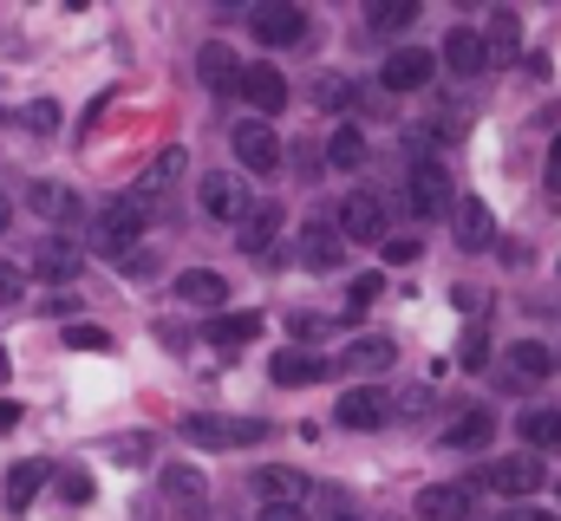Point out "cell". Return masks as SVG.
<instances>
[{
	"instance_id": "obj_1",
	"label": "cell",
	"mask_w": 561,
	"mask_h": 521,
	"mask_svg": "<svg viewBox=\"0 0 561 521\" xmlns=\"http://www.w3.org/2000/svg\"><path fill=\"white\" fill-rule=\"evenodd\" d=\"M176 430H183V443H196V450H249V443L268 437L262 417H216V410H190Z\"/></svg>"
},
{
	"instance_id": "obj_2",
	"label": "cell",
	"mask_w": 561,
	"mask_h": 521,
	"mask_svg": "<svg viewBox=\"0 0 561 521\" xmlns=\"http://www.w3.org/2000/svg\"><path fill=\"white\" fill-rule=\"evenodd\" d=\"M144 216L138 202L125 196V202H105V209H92V255H105V260H131V248H138V235H144Z\"/></svg>"
},
{
	"instance_id": "obj_3",
	"label": "cell",
	"mask_w": 561,
	"mask_h": 521,
	"mask_svg": "<svg viewBox=\"0 0 561 521\" xmlns=\"http://www.w3.org/2000/svg\"><path fill=\"white\" fill-rule=\"evenodd\" d=\"M405 209L412 216H450V170L437 157L405 163Z\"/></svg>"
},
{
	"instance_id": "obj_4",
	"label": "cell",
	"mask_w": 561,
	"mask_h": 521,
	"mask_svg": "<svg viewBox=\"0 0 561 521\" xmlns=\"http://www.w3.org/2000/svg\"><path fill=\"white\" fill-rule=\"evenodd\" d=\"M196 202H203L209 222H236V229H242V216H249V183H242L236 170H209V176H196Z\"/></svg>"
},
{
	"instance_id": "obj_5",
	"label": "cell",
	"mask_w": 561,
	"mask_h": 521,
	"mask_svg": "<svg viewBox=\"0 0 561 521\" xmlns=\"http://www.w3.org/2000/svg\"><path fill=\"white\" fill-rule=\"evenodd\" d=\"M510 391H536L556 379V352L549 346H536V339H516L510 352H503V372H496Z\"/></svg>"
},
{
	"instance_id": "obj_6",
	"label": "cell",
	"mask_w": 561,
	"mask_h": 521,
	"mask_svg": "<svg viewBox=\"0 0 561 521\" xmlns=\"http://www.w3.org/2000/svg\"><path fill=\"white\" fill-rule=\"evenodd\" d=\"M477 483H483V489H496V496H510V502H523V496H536L549 476H542V463H536V456H503V463H490Z\"/></svg>"
},
{
	"instance_id": "obj_7",
	"label": "cell",
	"mask_w": 561,
	"mask_h": 521,
	"mask_svg": "<svg viewBox=\"0 0 561 521\" xmlns=\"http://www.w3.org/2000/svg\"><path fill=\"white\" fill-rule=\"evenodd\" d=\"M294 260H300L307 274H333V267L346 260V242H340V229H333V222H300Z\"/></svg>"
},
{
	"instance_id": "obj_8",
	"label": "cell",
	"mask_w": 561,
	"mask_h": 521,
	"mask_svg": "<svg viewBox=\"0 0 561 521\" xmlns=\"http://www.w3.org/2000/svg\"><path fill=\"white\" fill-rule=\"evenodd\" d=\"M229 143H236V157H242L255 176H275V170H280V137H275V125H262V118H242Z\"/></svg>"
},
{
	"instance_id": "obj_9",
	"label": "cell",
	"mask_w": 561,
	"mask_h": 521,
	"mask_svg": "<svg viewBox=\"0 0 561 521\" xmlns=\"http://www.w3.org/2000/svg\"><path fill=\"white\" fill-rule=\"evenodd\" d=\"M386 417H392V397L379 385H346L340 391V424H346V430H386Z\"/></svg>"
},
{
	"instance_id": "obj_10",
	"label": "cell",
	"mask_w": 561,
	"mask_h": 521,
	"mask_svg": "<svg viewBox=\"0 0 561 521\" xmlns=\"http://www.w3.org/2000/svg\"><path fill=\"white\" fill-rule=\"evenodd\" d=\"M333 216H340V222H333L340 242H386V209H379L373 196H346Z\"/></svg>"
},
{
	"instance_id": "obj_11",
	"label": "cell",
	"mask_w": 561,
	"mask_h": 521,
	"mask_svg": "<svg viewBox=\"0 0 561 521\" xmlns=\"http://www.w3.org/2000/svg\"><path fill=\"white\" fill-rule=\"evenodd\" d=\"M249 33H255L262 46H300V39H307V13H300V7H255V13H249Z\"/></svg>"
},
{
	"instance_id": "obj_12",
	"label": "cell",
	"mask_w": 561,
	"mask_h": 521,
	"mask_svg": "<svg viewBox=\"0 0 561 521\" xmlns=\"http://www.w3.org/2000/svg\"><path fill=\"white\" fill-rule=\"evenodd\" d=\"M431 72H437V53H424V46H399L392 59H386V92H424L431 85Z\"/></svg>"
},
{
	"instance_id": "obj_13",
	"label": "cell",
	"mask_w": 561,
	"mask_h": 521,
	"mask_svg": "<svg viewBox=\"0 0 561 521\" xmlns=\"http://www.w3.org/2000/svg\"><path fill=\"white\" fill-rule=\"evenodd\" d=\"M457 79H477L483 66H490V46H483V33H470V26H450V39H444V53H437Z\"/></svg>"
},
{
	"instance_id": "obj_14",
	"label": "cell",
	"mask_w": 561,
	"mask_h": 521,
	"mask_svg": "<svg viewBox=\"0 0 561 521\" xmlns=\"http://www.w3.org/2000/svg\"><path fill=\"white\" fill-rule=\"evenodd\" d=\"M26 209L46 216V222H66V229H72V222H92L85 202H79L72 189H59V183H33V189H26Z\"/></svg>"
},
{
	"instance_id": "obj_15",
	"label": "cell",
	"mask_w": 561,
	"mask_h": 521,
	"mask_svg": "<svg viewBox=\"0 0 561 521\" xmlns=\"http://www.w3.org/2000/svg\"><path fill=\"white\" fill-rule=\"evenodd\" d=\"M255 489H262V502H268V509H307V489H313V483H307L300 470H280V463H268V470L255 476Z\"/></svg>"
},
{
	"instance_id": "obj_16",
	"label": "cell",
	"mask_w": 561,
	"mask_h": 521,
	"mask_svg": "<svg viewBox=\"0 0 561 521\" xmlns=\"http://www.w3.org/2000/svg\"><path fill=\"white\" fill-rule=\"evenodd\" d=\"M183 163H190L183 150H163V157H157V163H150V170L138 176V189H131V202H138V209H150V202H163V196L176 189V176H183Z\"/></svg>"
},
{
	"instance_id": "obj_17",
	"label": "cell",
	"mask_w": 561,
	"mask_h": 521,
	"mask_svg": "<svg viewBox=\"0 0 561 521\" xmlns=\"http://www.w3.org/2000/svg\"><path fill=\"white\" fill-rule=\"evenodd\" d=\"M419 521H470V489L463 483H431V489H419Z\"/></svg>"
},
{
	"instance_id": "obj_18",
	"label": "cell",
	"mask_w": 561,
	"mask_h": 521,
	"mask_svg": "<svg viewBox=\"0 0 561 521\" xmlns=\"http://www.w3.org/2000/svg\"><path fill=\"white\" fill-rule=\"evenodd\" d=\"M268 372H275V385H287V391H300V385H320L327 379V366L307 352V346H280L275 359H268Z\"/></svg>"
},
{
	"instance_id": "obj_19",
	"label": "cell",
	"mask_w": 561,
	"mask_h": 521,
	"mask_svg": "<svg viewBox=\"0 0 561 521\" xmlns=\"http://www.w3.org/2000/svg\"><path fill=\"white\" fill-rule=\"evenodd\" d=\"M79 242H66V235H46L39 248H33V274L39 280H79Z\"/></svg>"
},
{
	"instance_id": "obj_20",
	"label": "cell",
	"mask_w": 561,
	"mask_h": 521,
	"mask_svg": "<svg viewBox=\"0 0 561 521\" xmlns=\"http://www.w3.org/2000/svg\"><path fill=\"white\" fill-rule=\"evenodd\" d=\"M196 79H203L209 92H242V66H236V53H229V46H216V39L196 53Z\"/></svg>"
},
{
	"instance_id": "obj_21",
	"label": "cell",
	"mask_w": 561,
	"mask_h": 521,
	"mask_svg": "<svg viewBox=\"0 0 561 521\" xmlns=\"http://www.w3.org/2000/svg\"><path fill=\"white\" fill-rule=\"evenodd\" d=\"M450 229H457V248H490V242H496V222H490V202H477V196H463V202H457V216H450Z\"/></svg>"
},
{
	"instance_id": "obj_22",
	"label": "cell",
	"mask_w": 561,
	"mask_h": 521,
	"mask_svg": "<svg viewBox=\"0 0 561 521\" xmlns=\"http://www.w3.org/2000/svg\"><path fill=\"white\" fill-rule=\"evenodd\" d=\"M490 437H496V417H490L483 404H470V410H457V424L444 430V450H490Z\"/></svg>"
},
{
	"instance_id": "obj_23",
	"label": "cell",
	"mask_w": 561,
	"mask_h": 521,
	"mask_svg": "<svg viewBox=\"0 0 561 521\" xmlns=\"http://www.w3.org/2000/svg\"><path fill=\"white\" fill-rule=\"evenodd\" d=\"M242 99H249V105L262 112V125H268V112L287 105V79H280L275 66H249V72H242Z\"/></svg>"
},
{
	"instance_id": "obj_24",
	"label": "cell",
	"mask_w": 561,
	"mask_h": 521,
	"mask_svg": "<svg viewBox=\"0 0 561 521\" xmlns=\"http://www.w3.org/2000/svg\"><path fill=\"white\" fill-rule=\"evenodd\" d=\"M176 300L183 306H222L229 300V280L209 274V267H190V274H176Z\"/></svg>"
},
{
	"instance_id": "obj_25",
	"label": "cell",
	"mask_w": 561,
	"mask_h": 521,
	"mask_svg": "<svg viewBox=\"0 0 561 521\" xmlns=\"http://www.w3.org/2000/svg\"><path fill=\"white\" fill-rule=\"evenodd\" d=\"M275 229H280V209H275V202H255V209L242 216V229H236V242H242V255H262V248L275 242Z\"/></svg>"
},
{
	"instance_id": "obj_26",
	"label": "cell",
	"mask_w": 561,
	"mask_h": 521,
	"mask_svg": "<svg viewBox=\"0 0 561 521\" xmlns=\"http://www.w3.org/2000/svg\"><path fill=\"white\" fill-rule=\"evenodd\" d=\"M203 333H209V346H222V352H236V346H249V339L262 333V313H222V320H209Z\"/></svg>"
},
{
	"instance_id": "obj_27",
	"label": "cell",
	"mask_w": 561,
	"mask_h": 521,
	"mask_svg": "<svg viewBox=\"0 0 561 521\" xmlns=\"http://www.w3.org/2000/svg\"><path fill=\"white\" fill-rule=\"evenodd\" d=\"M46 476H53V470H46L39 456H26V463H13V470H7V509H26V502H33V496L46 489Z\"/></svg>"
},
{
	"instance_id": "obj_28",
	"label": "cell",
	"mask_w": 561,
	"mask_h": 521,
	"mask_svg": "<svg viewBox=\"0 0 561 521\" xmlns=\"http://www.w3.org/2000/svg\"><path fill=\"white\" fill-rule=\"evenodd\" d=\"M392 366V339H353L340 352V372H386Z\"/></svg>"
},
{
	"instance_id": "obj_29",
	"label": "cell",
	"mask_w": 561,
	"mask_h": 521,
	"mask_svg": "<svg viewBox=\"0 0 561 521\" xmlns=\"http://www.w3.org/2000/svg\"><path fill=\"white\" fill-rule=\"evenodd\" d=\"M483 46H490V66H510V59H516V46H523V26H516V13H510V7L490 20V39H483Z\"/></svg>"
},
{
	"instance_id": "obj_30",
	"label": "cell",
	"mask_w": 561,
	"mask_h": 521,
	"mask_svg": "<svg viewBox=\"0 0 561 521\" xmlns=\"http://www.w3.org/2000/svg\"><path fill=\"white\" fill-rule=\"evenodd\" d=\"M327 163L353 176V170L366 163V137H359V130H353V125H340V130H333V143H327Z\"/></svg>"
},
{
	"instance_id": "obj_31",
	"label": "cell",
	"mask_w": 561,
	"mask_h": 521,
	"mask_svg": "<svg viewBox=\"0 0 561 521\" xmlns=\"http://www.w3.org/2000/svg\"><path fill=\"white\" fill-rule=\"evenodd\" d=\"M366 20H373V33H405V26L419 20V0H379Z\"/></svg>"
},
{
	"instance_id": "obj_32",
	"label": "cell",
	"mask_w": 561,
	"mask_h": 521,
	"mask_svg": "<svg viewBox=\"0 0 561 521\" xmlns=\"http://www.w3.org/2000/svg\"><path fill=\"white\" fill-rule=\"evenodd\" d=\"M163 496H170V502H203V470L170 463V470H163Z\"/></svg>"
},
{
	"instance_id": "obj_33",
	"label": "cell",
	"mask_w": 561,
	"mask_h": 521,
	"mask_svg": "<svg viewBox=\"0 0 561 521\" xmlns=\"http://www.w3.org/2000/svg\"><path fill=\"white\" fill-rule=\"evenodd\" d=\"M523 443L561 450V410H529V417H523Z\"/></svg>"
},
{
	"instance_id": "obj_34",
	"label": "cell",
	"mask_w": 561,
	"mask_h": 521,
	"mask_svg": "<svg viewBox=\"0 0 561 521\" xmlns=\"http://www.w3.org/2000/svg\"><path fill=\"white\" fill-rule=\"evenodd\" d=\"M483 359H490V333H483V320L463 333V346H457V366L463 372H483Z\"/></svg>"
},
{
	"instance_id": "obj_35",
	"label": "cell",
	"mask_w": 561,
	"mask_h": 521,
	"mask_svg": "<svg viewBox=\"0 0 561 521\" xmlns=\"http://www.w3.org/2000/svg\"><path fill=\"white\" fill-rule=\"evenodd\" d=\"M20 125L33 130V137H53V130H59V105H53V99H39V105H26V112H20Z\"/></svg>"
},
{
	"instance_id": "obj_36",
	"label": "cell",
	"mask_w": 561,
	"mask_h": 521,
	"mask_svg": "<svg viewBox=\"0 0 561 521\" xmlns=\"http://www.w3.org/2000/svg\"><path fill=\"white\" fill-rule=\"evenodd\" d=\"M379 248H386V260H392V267H405V260H419V255H424L419 235H386Z\"/></svg>"
},
{
	"instance_id": "obj_37",
	"label": "cell",
	"mask_w": 561,
	"mask_h": 521,
	"mask_svg": "<svg viewBox=\"0 0 561 521\" xmlns=\"http://www.w3.org/2000/svg\"><path fill=\"white\" fill-rule=\"evenodd\" d=\"M313 99H320L327 112H340V105H353V85H346V79H320V85H313Z\"/></svg>"
},
{
	"instance_id": "obj_38",
	"label": "cell",
	"mask_w": 561,
	"mask_h": 521,
	"mask_svg": "<svg viewBox=\"0 0 561 521\" xmlns=\"http://www.w3.org/2000/svg\"><path fill=\"white\" fill-rule=\"evenodd\" d=\"M66 346H72V352H105L112 339H105L99 326H66Z\"/></svg>"
},
{
	"instance_id": "obj_39",
	"label": "cell",
	"mask_w": 561,
	"mask_h": 521,
	"mask_svg": "<svg viewBox=\"0 0 561 521\" xmlns=\"http://www.w3.org/2000/svg\"><path fill=\"white\" fill-rule=\"evenodd\" d=\"M287 333H294V346H300V339H320V333H327V320H320V313H294V320H287Z\"/></svg>"
},
{
	"instance_id": "obj_40",
	"label": "cell",
	"mask_w": 561,
	"mask_h": 521,
	"mask_svg": "<svg viewBox=\"0 0 561 521\" xmlns=\"http://www.w3.org/2000/svg\"><path fill=\"white\" fill-rule=\"evenodd\" d=\"M20 287H26V274H20L13 260H0V306H13V300H20Z\"/></svg>"
},
{
	"instance_id": "obj_41",
	"label": "cell",
	"mask_w": 561,
	"mask_h": 521,
	"mask_svg": "<svg viewBox=\"0 0 561 521\" xmlns=\"http://www.w3.org/2000/svg\"><path fill=\"white\" fill-rule=\"evenodd\" d=\"M379 300V274H366V280H353V306H373Z\"/></svg>"
},
{
	"instance_id": "obj_42",
	"label": "cell",
	"mask_w": 561,
	"mask_h": 521,
	"mask_svg": "<svg viewBox=\"0 0 561 521\" xmlns=\"http://www.w3.org/2000/svg\"><path fill=\"white\" fill-rule=\"evenodd\" d=\"M59 496H66V502H85V496H92V483H85V476H66V483H59Z\"/></svg>"
},
{
	"instance_id": "obj_43",
	"label": "cell",
	"mask_w": 561,
	"mask_h": 521,
	"mask_svg": "<svg viewBox=\"0 0 561 521\" xmlns=\"http://www.w3.org/2000/svg\"><path fill=\"white\" fill-rule=\"evenodd\" d=\"M13 424H20V404H13V397H0V430H13Z\"/></svg>"
},
{
	"instance_id": "obj_44",
	"label": "cell",
	"mask_w": 561,
	"mask_h": 521,
	"mask_svg": "<svg viewBox=\"0 0 561 521\" xmlns=\"http://www.w3.org/2000/svg\"><path fill=\"white\" fill-rule=\"evenodd\" d=\"M262 521H307V509H262Z\"/></svg>"
},
{
	"instance_id": "obj_45",
	"label": "cell",
	"mask_w": 561,
	"mask_h": 521,
	"mask_svg": "<svg viewBox=\"0 0 561 521\" xmlns=\"http://www.w3.org/2000/svg\"><path fill=\"white\" fill-rule=\"evenodd\" d=\"M503 521H556V516H542V509H510Z\"/></svg>"
},
{
	"instance_id": "obj_46",
	"label": "cell",
	"mask_w": 561,
	"mask_h": 521,
	"mask_svg": "<svg viewBox=\"0 0 561 521\" xmlns=\"http://www.w3.org/2000/svg\"><path fill=\"white\" fill-rule=\"evenodd\" d=\"M7 229H13V202L0 196V235H7Z\"/></svg>"
},
{
	"instance_id": "obj_47",
	"label": "cell",
	"mask_w": 561,
	"mask_h": 521,
	"mask_svg": "<svg viewBox=\"0 0 561 521\" xmlns=\"http://www.w3.org/2000/svg\"><path fill=\"white\" fill-rule=\"evenodd\" d=\"M549 196L561 202V170H556V163H549Z\"/></svg>"
},
{
	"instance_id": "obj_48",
	"label": "cell",
	"mask_w": 561,
	"mask_h": 521,
	"mask_svg": "<svg viewBox=\"0 0 561 521\" xmlns=\"http://www.w3.org/2000/svg\"><path fill=\"white\" fill-rule=\"evenodd\" d=\"M549 163H556V170H561V137H556V143H549Z\"/></svg>"
},
{
	"instance_id": "obj_49",
	"label": "cell",
	"mask_w": 561,
	"mask_h": 521,
	"mask_svg": "<svg viewBox=\"0 0 561 521\" xmlns=\"http://www.w3.org/2000/svg\"><path fill=\"white\" fill-rule=\"evenodd\" d=\"M340 521H353V516H340Z\"/></svg>"
}]
</instances>
